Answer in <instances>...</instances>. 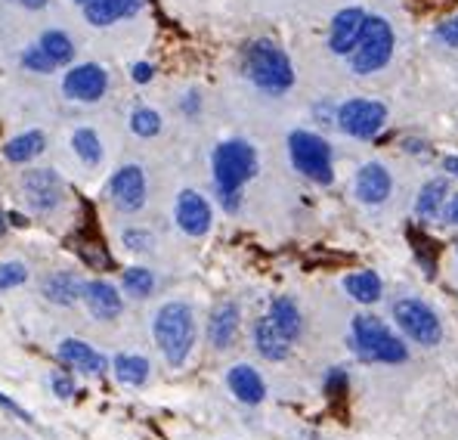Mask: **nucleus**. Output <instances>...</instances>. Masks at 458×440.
<instances>
[{
	"instance_id": "obj_41",
	"label": "nucleus",
	"mask_w": 458,
	"mask_h": 440,
	"mask_svg": "<svg viewBox=\"0 0 458 440\" xmlns=\"http://www.w3.org/2000/svg\"><path fill=\"white\" fill-rule=\"evenodd\" d=\"M183 109H186V112H195V109H199V97H195V93H190V99L183 103Z\"/></svg>"
},
{
	"instance_id": "obj_29",
	"label": "nucleus",
	"mask_w": 458,
	"mask_h": 440,
	"mask_svg": "<svg viewBox=\"0 0 458 440\" xmlns=\"http://www.w3.org/2000/svg\"><path fill=\"white\" fill-rule=\"evenodd\" d=\"M121 282H124V292L133 298H146V295H152V289H155V276H152V270H146V267L124 270V280Z\"/></svg>"
},
{
	"instance_id": "obj_17",
	"label": "nucleus",
	"mask_w": 458,
	"mask_h": 440,
	"mask_svg": "<svg viewBox=\"0 0 458 440\" xmlns=\"http://www.w3.org/2000/svg\"><path fill=\"white\" fill-rule=\"evenodd\" d=\"M84 286L87 282L81 280L78 273H72V270H59V273L47 276L44 286H40V295H44L50 304L72 307V304H78L81 298H84Z\"/></svg>"
},
{
	"instance_id": "obj_39",
	"label": "nucleus",
	"mask_w": 458,
	"mask_h": 440,
	"mask_svg": "<svg viewBox=\"0 0 458 440\" xmlns=\"http://www.w3.org/2000/svg\"><path fill=\"white\" fill-rule=\"evenodd\" d=\"M13 4H19V6H25V10H44L50 0H13Z\"/></svg>"
},
{
	"instance_id": "obj_28",
	"label": "nucleus",
	"mask_w": 458,
	"mask_h": 440,
	"mask_svg": "<svg viewBox=\"0 0 458 440\" xmlns=\"http://www.w3.org/2000/svg\"><path fill=\"white\" fill-rule=\"evenodd\" d=\"M449 195V184L446 180H430V184H424L419 202H415V211H419V218H437L443 208V202H446Z\"/></svg>"
},
{
	"instance_id": "obj_16",
	"label": "nucleus",
	"mask_w": 458,
	"mask_h": 440,
	"mask_svg": "<svg viewBox=\"0 0 458 440\" xmlns=\"http://www.w3.org/2000/svg\"><path fill=\"white\" fill-rule=\"evenodd\" d=\"M394 189V180H390V171L378 161H369V165L360 168L356 174V195H360L366 205H381L384 199Z\"/></svg>"
},
{
	"instance_id": "obj_4",
	"label": "nucleus",
	"mask_w": 458,
	"mask_h": 440,
	"mask_svg": "<svg viewBox=\"0 0 458 440\" xmlns=\"http://www.w3.org/2000/svg\"><path fill=\"white\" fill-rule=\"evenodd\" d=\"M353 350L369 363H403L409 357L406 344L372 314L353 316Z\"/></svg>"
},
{
	"instance_id": "obj_35",
	"label": "nucleus",
	"mask_w": 458,
	"mask_h": 440,
	"mask_svg": "<svg viewBox=\"0 0 458 440\" xmlns=\"http://www.w3.org/2000/svg\"><path fill=\"white\" fill-rule=\"evenodd\" d=\"M437 38H440L446 47H458V13L455 16H449L446 22L437 25Z\"/></svg>"
},
{
	"instance_id": "obj_26",
	"label": "nucleus",
	"mask_w": 458,
	"mask_h": 440,
	"mask_svg": "<svg viewBox=\"0 0 458 440\" xmlns=\"http://www.w3.org/2000/svg\"><path fill=\"white\" fill-rule=\"evenodd\" d=\"M38 44L44 47V53H47V56H50L56 65H69L72 59H75V50H78L75 40H72L69 35H65V31H59V29L44 31Z\"/></svg>"
},
{
	"instance_id": "obj_25",
	"label": "nucleus",
	"mask_w": 458,
	"mask_h": 440,
	"mask_svg": "<svg viewBox=\"0 0 458 440\" xmlns=\"http://www.w3.org/2000/svg\"><path fill=\"white\" fill-rule=\"evenodd\" d=\"M112 369H114V375H118V382L131 384V388H140V384H146V378H149V360H146V357H137V354L114 357Z\"/></svg>"
},
{
	"instance_id": "obj_37",
	"label": "nucleus",
	"mask_w": 458,
	"mask_h": 440,
	"mask_svg": "<svg viewBox=\"0 0 458 440\" xmlns=\"http://www.w3.org/2000/svg\"><path fill=\"white\" fill-rule=\"evenodd\" d=\"M0 406H6V410H10V412H16L19 418H25V422H31V416H29V412H25L19 403H13L10 397H4V394H0Z\"/></svg>"
},
{
	"instance_id": "obj_8",
	"label": "nucleus",
	"mask_w": 458,
	"mask_h": 440,
	"mask_svg": "<svg viewBox=\"0 0 458 440\" xmlns=\"http://www.w3.org/2000/svg\"><path fill=\"white\" fill-rule=\"evenodd\" d=\"M384 121H387V109H384V103H375V99H347L338 109V127L360 140L375 137L384 127Z\"/></svg>"
},
{
	"instance_id": "obj_14",
	"label": "nucleus",
	"mask_w": 458,
	"mask_h": 440,
	"mask_svg": "<svg viewBox=\"0 0 458 440\" xmlns=\"http://www.w3.org/2000/svg\"><path fill=\"white\" fill-rule=\"evenodd\" d=\"M56 354H59V360H63L69 369L87 372V375H103V372L109 369L106 357L99 354V350H93L87 341H81V338H65V341H59Z\"/></svg>"
},
{
	"instance_id": "obj_3",
	"label": "nucleus",
	"mask_w": 458,
	"mask_h": 440,
	"mask_svg": "<svg viewBox=\"0 0 458 440\" xmlns=\"http://www.w3.org/2000/svg\"><path fill=\"white\" fill-rule=\"evenodd\" d=\"M242 65H245V74L251 78V84L264 93H273V97L292 91L294 84L292 59L273 40H254V44H248Z\"/></svg>"
},
{
	"instance_id": "obj_2",
	"label": "nucleus",
	"mask_w": 458,
	"mask_h": 440,
	"mask_svg": "<svg viewBox=\"0 0 458 440\" xmlns=\"http://www.w3.org/2000/svg\"><path fill=\"white\" fill-rule=\"evenodd\" d=\"M155 344L161 348L165 360L171 367H183L192 354L195 344V314L186 301H167L165 307H158L152 323Z\"/></svg>"
},
{
	"instance_id": "obj_42",
	"label": "nucleus",
	"mask_w": 458,
	"mask_h": 440,
	"mask_svg": "<svg viewBox=\"0 0 458 440\" xmlns=\"http://www.w3.org/2000/svg\"><path fill=\"white\" fill-rule=\"evenodd\" d=\"M6 233V223H4V214H0V236Z\"/></svg>"
},
{
	"instance_id": "obj_31",
	"label": "nucleus",
	"mask_w": 458,
	"mask_h": 440,
	"mask_svg": "<svg viewBox=\"0 0 458 440\" xmlns=\"http://www.w3.org/2000/svg\"><path fill=\"white\" fill-rule=\"evenodd\" d=\"M19 63H22L25 72H35V74H53V72L59 69V65L53 63V59L44 53V47H40V44L29 47V50H25L22 56H19Z\"/></svg>"
},
{
	"instance_id": "obj_11",
	"label": "nucleus",
	"mask_w": 458,
	"mask_h": 440,
	"mask_svg": "<svg viewBox=\"0 0 458 440\" xmlns=\"http://www.w3.org/2000/svg\"><path fill=\"white\" fill-rule=\"evenodd\" d=\"M22 195L35 211H53L63 202V180L53 168H35L22 174Z\"/></svg>"
},
{
	"instance_id": "obj_9",
	"label": "nucleus",
	"mask_w": 458,
	"mask_h": 440,
	"mask_svg": "<svg viewBox=\"0 0 458 440\" xmlns=\"http://www.w3.org/2000/svg\"><path fill=\"white\" fill-rule=\"evenodd\" d=\"M63 91H65V97L75 99V103H97V99H103L106 91H109V72L97 63L72 65L63 78Z\"/></svg>"
},
{
	"instance_id": "obj_12",
	"label": "nucleus",
	"mask_w": 458,
	"mask_h": 440,
	"mask_svg": "<svg viewBox=\"0 0 458 440\" xmlns=\"http://www.w3.org/2000/svg\"><path fill=\"white\" fill-rule=\"evenodd\" d=\"M366 19H369V13L360 10V6L341 10L338 16L332 19V31H328V47H332V53L350 56V50H353L362 29H366Z\"/></svg>"
},
{
	"instance_id": "obj_13",
	"label": "nucleus",
	"mask_w": 458,
	"mask_h": 440,
	"mask_svg": "<svg viewBox=\"0 0 458 440\" xmlns=\"http://www.w3.org/2000/svg\"><path fill=\"white\" fill-rule=\"evenodd\" d=\"M177 227L186 236H205L211 229V205L195 189H183L177 199Z\"/></svg>"
},
{
	"instance_id": "obj_34",
	"label": "nucleus",
	"mask_w": 458,
	"mask_h": 440,
	"mask_svg": "<svg viewBox=\"0 0 458 440\" xmlns=\"http://www.w3.org/2000/svg\"><path fill=\"white\" fill-rule=\"evenodd\" d=\"M50 384H53V394L63 397V401L75 397V378L65 375V372H53V375H50Z\"/></svg>"
},
{
	"instance_id": "obj_1",
	"label": "nucleus",
	"mask_w": 458,
	"mask_h": 440,
	"mask_svg": "<svg viewBox=\"0 0 458 440\" xmlns=\"http://www.w3.org/2000/svg\"><path fill=\"white\" fill-rule=\"evenodd\" d=\"M258 171V152L245 140H226L214 149V184L226 211H239V193Z\"/></svg>"
},
{
	"instance_id": "obj_27",
	"label": "nucleus",
	"mask_w": 458,
	"mask_h": 440,
	"mask_svg": "<svg viewBox=\"0 0 458 440\" xmlns=\"http://www.w3.org/2000/svg\"><path fill=\"white\" fill-rule=\"evenodd\" d=\"M72 149H75L78 159L90 168L103 161V143H99V134L93 131V127H78V131L72 134Z\"/></svg>"
},
{
	"instance_id": "obj_32",
	"label": "nucleus",
	"mask_w": 458,
	"mask_h": 440,
	"mask_svg": "<svg viewBox=\"0 0 458 440\" xmlns=\"http://www.w3.org/2000/svg\"><path fill=\"white\" fill-rule=\"evenodd\" d=\"M29 282V267L22 261H4L0 263V292H10Z\"/></svg>"
},
{
	"instance_id": "obj_38",
	"label": "nucleus",
	"mask_w": 458,
	"mask_h": 440,
	"mask_svg": "<svg viewBox=\"0 0 458 440\" xmlns=\"http://www.w3.org/2000/svg\"><path fill=\"white\" fill-rule=\"evenodd\" d=\"M443 220L453 223V227H458V195H453V202L446 205V211H443Z\"/></svg>"
},
{
	"instance_id": "obj_40",
	"label": "nucleus",
	"mask_w": 458,
	"mask_h": 440,
	"mask_svg": "<svg viewBox=\"0 0 458 440\" xmlns=\"http://www.w3.org/2000/svg\"><path fill=\"white\" fill-rule=\"evenodd\" d=\"M443 168H446L449 174H455V177H458V159H455V155H449V159L443 161Z\"/></svg>"
},
{
	"instance_id": "obj_18",
	"label": "nucleus",
	"mask_w": 458,
	"mask_h": 440,
	"mask_svg": "<svg viewBox=\"0 0 458 440\" xmlns=\"http://www.w3.org/2000/svg\"><path fill=\"white\" fill-rule=\"evenodd\" d=\"M226 384H229V391L235 394V401H242L248 406H258L267 397L264 378H260V372L254 367H248V363H239V367L229 369Z\"/></svg>"
},
{
	"instance_id": "obj_23",
	"label": "nucleus",
	"mask_w": 458,
	"mask_h": 440,
	"mask_svg": "<svg viewBox=\"0 0 458 440\" xmlns=\"http://www.w3.org/2000/svg\"><path fill=\"white\" fill-rule=\"evenodd\" d=\"M254 348H258L260 357L267 360H285L288 350H292V341L279 335V329L273 326V320L264 316V320L254 323Z\"/></svg>"
},
{
	"instance_id": "obj_21",
	"label": "nucleus",
	"mask_w": 458,
	"mask_h": 440,
	"mask_svg": "<svg viewBox=\"0 0 458 440\" xmlns=\"http://www.w3.org/2000/svg\"><path fill=\"white\" fill-rule=\"evenodd\" d=\"M143 6V0H90L87 6H81L90 25H112L118 19H127Z\"/></svg>"
},
{
	"instance_id": "obj_33",
	"label": "nucleus",
	"mask_w": 458,
	"mask_h": 440,
	"mask_svg": "<svg viewBox=\"0 0 458 440\" xmlns=\"http://www.w3.org/2000/svg\"><path fill=\"white\" fill-rule=\"evenodd\" d=\"M121 239H124V246L131 248V252H149L152 248V233L149 229H124V236H121Z\"/></svg>"
},
{
	"instance_id": "obj_20",
	"label": "nucleus",
	"mask_w": 458,
	"mask_h": 440,
	"mask_svg": "<svg viewBox=\"0 0 458 440\" xmlns=\"http://www.w3.org/2000/svg\"><path fill=\"white\" fill-rule=\"evenodd\" d=\"M269 320H273V326L279 329V335L285 338V341H298L301 332H304V316H301L294 298H288V295H279L269 304Z\"/></svg>"
},
{
	"instance_id": "obj_5",
	"label": "nucleus",
	"mask_w": 458,
	"mask_h": 440,
	"mask_svg": "<svg viewBox=\"0 0 458 440\" xmlns=\"http://www.w3.org/2000/svg\"><path fill=\"white\" fill-rule=\"evenodd\" d=\"M394 44H396V38L387 19L369 16L360 40H356V47L350 50V69L356 74H372L384 69V65L390 63V56H394Z\"/></svg>"
},
{
	"instance_id": "obj_10",
	"label": "nucleus",
	"mask_w": 458,
	"mask_h": 440,
	"mask_svg": "<svg viewBox=\"0 0 458 440\" xmlns=\"http://www.w3.org/2000/svg\"><path fill=\"white\" fill-rule=\"evenodd\" d=\"M109 199L118 211L133 214L146 205V174L140 165H124L109 180Z\"/></svg>"
},
{
	"instance_id": "obj_19",
	"label": "nucleus",
	"mask_w": 458,
	"mask_h": 440,
	"mask_svg": "<svg viewBox=\"0 0 458 440\" xmlns=\"http://www.w3.org/2000/svg\"><path fill=\"white\" fill-rule=\"evenodd\" d=\"M239 304L233 301H224L214 307L211 320H208V338H211V344L217 350H226L229 344L235 341V335H239Z\"/></svg>"
},
{
	"instance_id": "obj_44",
	"label": "nucleus",
	"mask_w": 458,
	"mask_h": 440,
	"mask_svg": "<svg viewBox=\"0 0 458 440\" xmlns=\"http://www.w3.org/2000/svg\"><path fill=\"white\" fill-rule=\"evenodd\" d=\"M455 248H458V246H455Z\"/></svg>"
},
{
	"instance_id": "obj_24",
	"label": "nucleus",
	"mask_w": 458,
	"mask_h": 440,
	"mask_svg": "<svg viewBox=\"0 0 458 440\" xmlns=\"http://www.w3.org/2000/svg\"><path fill=\"white\" fill-rule=\"evenodd\" d=\"M344 289L353 301L360 304H375L381 298V276L372 273V270H360V273H350L344 280Z\"/></svg>"
},
{
	"instance_id": "obj_6",
	"label": "nucleus",
	"mask_w": 458,
	"mask_h": 440,
	"mask_svg": "<svg viewBox=\"0 0 458 440\" xmlns=\"http://www.w3.org/2000/svg\"><path fill=\"white\" fill-rule=\"evenodd\" d=\"M288 152H292V165L298 168L304 177L316 184H332V146L313 131H294L288 137Z\"/></svg>"
},
{
	"instance_id": "obj_43",
	"label": "nucleus",
	"mask_w": 458,
	"mask_h": 440,
	"mask_svg": "<svg viewBox=\"0 0 458 440\" xmlns=\"http://www.w3.org/2000/svg\"><path fill=\"white\" fill-rule=\"evenodd\" d=\"M75 4H81V6H87V4H90V0H75Z\"/></svg>"
},
{
	"instance_id": "obj_30",
	"label": "nucleus",
	"mask_w": 458,
	"mask_h": 440,
	"mask_svg": "<svg viewBox=\"0 0 458 440\" xmlns=\"http://www.w3.org/2000/svg\"><path fill=\"white\" fill-rule=\"evenodd\" d=\"M131 131L137 134V137H155V134L161 131V115L149 109V106H140V109H133L131 115Z\"/></svg>"
},
{
	"instance_id": "obj_15",
	"label": "nucleus",
	"mask_w": 458,
	"mask_h": 440,
	"mask_svg": "<svg viewBox=\"0 0 458 440\" xmlns=\"http://www.w3.org/2000/svg\"><path fill=\"white\" fill-rule=\"evenodd\" d=\"M84 304L87 310H90L97 320L103 323H112L121 316V310H124V301H121L118 289L112 286V282L106 280H90L84 286Z\"/></svg>"
},
{
	"instance_id": "obj_22",
	"label": "nucleus",
	"mask_w": 458,
	"mask_h": 440,
	"mask_svg": "<svg viewBox=\"0 0 458 440\" xmlns=\"http://www.w3.org/2000/svg\"><path fill=\"white\" fill-rule=\"evenodd\" d=\"M44 149H47L44 131H25V134H19V137L6 140L4 159L10 161V165H31L38 155H44Z\"/></svg>"
},
{
	"instance_id": "obj_7",
	"label": "nucleus",
	"mask_w": 458,
	"mask_h": 440,
	"mask_svg": "<svg viewBox=\"0 0 458 440\" xmlns=\"http://www.w3.org/2000/svg\"><path fill=\"white\" fill-rule=\"evenodd\" d=\"M394 320L412 341L424 344V348H434L443 338V326H440V320H437V314L424 301H419V298H403V301H396Z\"/></svg>"
},
{
	"instance_id": "obj_36",
	"label": "nucleus",
	"mask_w": 458,
	"mask_h": 440,
	"mask_svg": "<svg viewBox=\"0 0 458 440\" xmlns=\"http://www.w3.org/2000/svg\"><path fill=\"white\" fill-rule=\"evenodd\" d=\"M152 74H155V69L149 63H137V65H133V72H131V78L137 81V84H146V81H152Z\"/></svg>"
}]
</instances>
